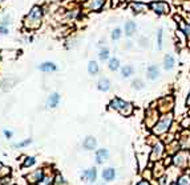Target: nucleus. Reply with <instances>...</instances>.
<instances>
[{
	"label": "nucleus",
	"instance_id": "ddd939ff",
	"mask_svg": "<svg viewBox=\"0 0 190 185\" xmlns=\"http://www.w3.org/2000/svg\"><path fill=\"white\" fill-rule=\"evenodd\" d=\"M94 159H96V163L98 164H104V161H107L109 159V151L107 148H100L96 151V155H94Z\"/></svg>",
	"mask_w": 190,
	"mask_h": 185
},
{
	"label": "nucleus",
	"instance_id": "9d476101",
	"mask_svg": "<svg viewBox=\"0 0 190 185\" xmlns=\"http://www.w3.org/2000/svg\"><path fill=\"white\" fill-rule=\"evenodd\" d=\"M107 0H88V2L84 3V8L87 11H100Z\"/></svg>",
	"mask_w": 190,
	"mask_h": 185
},
{
	"label": "nucleus",
	"instance_id": "4be33fe9",
	"mask_svg": "<svg viewBox=\"0 0 190 185\" xmlns=\"http://www.w3.org/2000/svg\"><path fill=\"white\" fill-rule=\"evenodd\" d=\"M136 28H137L136 23L134 21H128L126 24H125V33H126L128 36H132V34L136 32Z\"/></svg>",
	"mask_w": 190,
	"mask_h": 185
},
{
	"label": "nucleus",
	"instance_id": "b1692460",
	"mask_svg": "<svg viewBox=\"0 0 190 185\" xmlns=\"http://www.w3.org/2000/svg\"><path fill=\"white\" fill-rule=\"evenodd\" d=\"M53 180H55V176L45 173L44 177L41 178V181H40L37 185H53Z\"/></svg>",
	"mask_w": 190,
	"mask_h": 185
},
{
	"label": "nucleus",
	"instance_id": "c03bdc74",
	"mask_svg": "<svg viewBox=\"0 0 190 185\" xmlns=\"http://www.w3.org/2000/svg\"><path fill=\"white\" fill-rule=\"evenodd\" d=\"M77 2H87V0H77Z\"/></svg>",
	"mask_w": 190,
	"mask_h": 185
},
{
	"label": "nucleus",
	"instance_id": "cd10ccee",
	"mask_svg": "<svg viewBox=\"0 0 190 185\" xmlns=\"http://www.w3.org/2000/svg\"><path fill=\"white\" fill-rule=\"evenodd\" d=\"M177 185H190V176L189 174H182L177 180Z\"/></svg>",
	"mask_w": 190,
	"mask_h": 185
},
{
	"label": "nucleus",
	"instance_id": "6ab92c4d",
	"mask_svg": "<svg viewBox=\"0 0 190 185\" xmlns=\"http://www.w3.org/2000/svg\"><path fill=\"white\" fill-rule=\"evenodd\" d=\"M158 74H159V70H158V68L157 66H149L148 69V72H146V77L149 79H152V81H154V79H157L158 77Z\"/></svg>",
	"mask_w": 190,
	"mask_h": 185
},
{
	"label": "nucleus",
	"instance_id": "a18cd8bd",
	"mask_svg": "<svg viewBox=\"0 0 190 185\" xmlns=\"http://www.w3.org/2000/svg\"><path fill=\"white\" fill-rule=\"evenodd\" d=\"M172 185H177V183H172Z\"/></svg>",
	"mask_w": 190,
	"mask_h": 185
},
{
	"label": "nucleus",
	"instance_id": "2eb2a0df",
	"mask_svg": "<svg viewBox=\"0 0 190 185\" xmlns=\"http://www.w3.org/2000/svg\"><path fill=\"white\" fill-rule=\"evenodd\" d=\"M83 147H84V149H87V151H93V149H96V147H97V140L93 136H87L83 142Z\"/></svg>",
	"mask_w": 190,
	"mask_h": 185
},
{
	"label": "nucleus",
	"instance_id": "dca6fc26",
	"mask_svg": "<svg viewBox=\"0 0 190 185\" xmlns=\"http://www.w3.org/2000/svg\"><path fill=\"white\" fill-rule=\"evenodd\" d=\"M97 89L100 90V91H104L107 93L109 91V89H111V81H109L108 78H100L98 82H97Z\"/></svg>",
	"mask_w": 190,
	"mask_h": 185
},
{
	"label": "nucleus",
	"instance_id": "6e6552de",
	"mask_svg": "<svg viewBox=\"0 0 190 185\" xmlns=\"http://www.w3.org/2000/svg\"><path fill=\"white\" fill-rule=\"evenodd\" d=\"M150 7L157 15H166V13H169V11H170L169 4L165 3V2H154V3L150 4Z\"/></svg>",
	"mask_w": 190,
	"mask_h": 185
},
{
	"label": "nucleus",
	"instance_id": "37998d69",
	"mask_svg": "<svg viewBox=\"0 0 190 185\" xmlns=\"http://www.w3.org/2000/svg\"><path fill=\"white\" fill-rule=\"evenodd\" d=\"M186 104H188V106H190V91H189V97L186 99Z\"/></svg>",
	"mask_w": 190,
	"mask_h": 185
},
{
	"label": "nucleus",
	"instance_id": "f257e3e1",
	"mask_svg": "<svg viewBox=\"0 0 190 185\" xmlns=\"http://www.w3.org/2000/svg\"><path fill=\"white\" fill-rule=\"evenodd\" d=\"M172 123H173V114L166 112L157 121V123L154 124V127L152 128V131L154 135H164L170 130Z\"/></svg>",
	"mask_w": 190,
	"mask_h": 185
},
{
	"label": "nucleus",
	"instance_id": "7c9ffc66",
	"mask_svg": "<svg viewBox=\"0 0 190 185\" xmlns=\"http://www.w3.org/2000/svg\"><path fill=\"white\" fill-rule=\"evenodd\" d=\"M178 148H179V143L174 140L170 146H169V149H168V152L169 153H177L178 152Z\"/></svg>",
	"mask_w": 190,
	"mask_h": 185
},
{
	"label": "nucleus",
	"instance_id": "bb28decb",
	"mask_svg": "<svg viewBox=\"0 0 190 185\" xmlns=\"http://www.w3.org/2000/svg\"><path fill=\"white\" fill-rule=\"evenodd\" d=\"M108 66H109V69H111L112 72H116L117 69L120 68V61H118V58H111L109 59V64H108Z\"/></svg>",
	"mask_w": 190,
	"mask_h": 185
},
{
	"label": "nucleus",
	"instance_id": "2f4dec72",
	"mask_svg": "<svg viewBox=\"0 0 190 185\" xmlns=\"http://www.w3.org/2000/svg\"><path fill=\"white\" fill-rule=\"evenodd\" d=\"M98 57H100V59H101V61L108 59V57H109V49L108 48L101 49V51H100V53H98Z\"/></svg>",
	"mask_w": 190,
	"mask_h": 185
},
{
	"label": "nucleus",
	"instance_id": "1a4fd4ad",
	"mask_svg": "<svg viewBox=\"0 0 190 185\" xmlns=\"http://www.w3.org/2000/svg\"><path fill=\"white\" fill-rule=\"evenodd\" d=\"M44 174H45V171L44 169H36V171L31 172L27 176V181L29 184H39L40 181H41V178L44 177Z\"/></svg>",
	"mask_w": 190,
	"mask_h": 185
},
{
	"label": "nucleus",
	"instance_id": "423d86ee",
	"mask_svg": "<svg viewBox=\"0 0 190 185\" xmlns=\"http://www.w3.org/2000/svg\"><path fill=\"white\" fill-rule=\"evenodd\" d=\"M81 180L83 181H88V183H96V180H97V169L92 167V168H88L85 169V171H83L81 173Z\"/></svg>",
	"mask_w": 190,
	"mask_h": 185
},
{
	"label": "nucleus",
	"instance_id": "0eeeda50",
	"mask_svg": "<svg viewBox=\"0 0 190 185\" xmlns=\"http://www.w3.org/2000/svg\"><path fill=\"white\" fill-rule=\"evenodd\" d=\"M158 121V110H154V108H149L146 111V118H145V123L149 128H153L154 124L157 123Z\"/></svg>",
	"mask_w": 190,
	"mask_h": 185
},
{
	"label": "nucleus",
	"instance_id": "7ed1b4c3",
	"mask_svg": "<svg viewBox=\"0 0 190 185\" xmlns=\"http://www.w3.org/2000/svg\"><path fill=\"white\" fill-rule=\"evenodd\" d=\"M41 16H43V12H41V8L40 7H33L32 11L28 13V16L24 20V24L28 29H37L40 27V23H41Z\"/></svg>",
	"mask_w": 190,
	"mask_h": 185
},
{
	"label": "nucleus",
	"instance_id": "58836bf2",
	"mask_svg": "<svg viewBox=\"0 0 190 185\" xmlns=\"http://www.w3.org/2000/svg\"><path fill=\"white\" fill-rule=\"evenodd\" d=\"M8 32H9L8 27H6V25H0V34H8Z\"/></svg>",
	"mask_w": 190,
	"mask_h": 185
},
{
	"label": "nucleus",
	"instance_id": "f3484780",
	"mask_svg": "<svg viewBox=\"0 0 190 185\" xmlns=\"http://www.w3.org/2000/svg\"><path fill=\"white\" fill-rule=\"evenodd\" d=\"M174 20H177V23L181 25V29H182V32L185 33V36H186L189 40H190V25L189 24H186V23H183V20L178 16V15H176L174 16Z\"/></svg>",
	"mask_w": 190,
	"mask_h": 185
},
{
	"label": "nucleus",
	"instance_id": "4c0bfd02",
	"mask_svg": "<svg viewBox=\"0 0 190 185\" xmlns=\"http://www.w3.org/2000/svg\"><path fill=\"white\" fill-rule=\"evenodd\" d=\"M3 134H4V136H6V139H12V136H13L12 131H9V130H4Z\"/></svg>",
	"mask_w": 190,
	"mask_h": 185
},
{
	"label": "nucleus",
	"instance_id": "c756f323",
	"mask_svg": "<svg viewBox=\"0 0 190 185\" xmlns=\"http://www.w3.org/2000/svg\"><path fill=\"white\" fill-rule=\"evenodd\" d=\"M53 185H67V183H65V180H64V177L61 176V174L57 173L56 176H55Z\"/></svg>",
	"mask_w": 190,
	"mask_h": 185
},
{
	"label": "nucleus",
	"instance_id": "a878e982",
	"mask_svg": "<svg viewBox=\"0 0 190 185\" xmlns=\"http://www.w3.org/2000/svg\"><path fill=\"white\" fill-rule=\"evenodd\" d=\"M35 164H36V157L27 156L26 159H24V161H23V167L24 168H29V167H33Z\"/></svg>",
	"mask_w": 190,
	"mask_h": 185
},
{
	"label": "nucleus",
	"instance_id": "f8f14e48",
	"mask_svg": "<svg viewBox=\"0 0 190 185\" xmlns=\"http://www.w3.org/2000/svg\"><path fill=\"white\" fill-rule=\"evenodd\" d=\"M60 99H61V97H60L59 93H52L51 95L48 97L47 102H45L47 108H56L60 103Z\"/></svg>",
	"mask_w": 190,
	"mask_h": 185
},
{
	"label": "nucleus",
	"instance_id": "393cba45",
	"mask_svg": "<svg viewBox=\"0 0 190 185\" xmlns=\"http://www.w3.org/2000/svg\"><path fill=\"white\" fill-rule=\"evenodd\" d=\"M133 73H134V69H133V66H131V65H126V66H124L121 69V74H122V77H125V78L131 77Z\"/></svg>",
	"mask_w": 190,
	"mask_h": 185
},
{
	"label": "nucleus",
	"instance_id": "f704fd0d",
	"mask_svg": "<svg viewBox=\"0 0 190 185\" xmlns=\"http://www.w3.org/2000/svg\"><path fill=\"white\" fill-rule=\"evenodd\" d=\"M121 34H122V32H121V29H114V31L112 32V38L113 40H120V37H121Z\"/></svg>",
	"mask_w": 190,
	"mask_h": 185
},
{
	"label": "nucleus",
	"instance_id": "de8ad7c7",
	"mask_svg": "<svg viewBox=\"0 0 190 185\" xmlns=\"http://www.w3.org/2000/svg\"><path fill=\"white\" fill-rule=\"evenodd\" d=\"M0 2H2V0H0Z\"/></svg>",
	"mask_w": 190,
	"mask_h": 185
},
{
	"label": "nucleus",
	"instance_id": "a211bd4d",
	"mask_svg": "<svg viewBox=\"0 0 190 185\" xmlns=\"http://www.w3.org/2000/svg\"><path fill=\"white\" fill-rule=\"evenodd\" d=\"M39 70H41L44 73H51V72H56L57 68H56V65H55L53 62H43L39 66Z\"/></svg>",
	"mask_w": 190,
	"mask_h": 185
},
{
	"label": "nucleus",
	"instance_id": "473e14b6",
	"mask_svg": "<svg viewBox=\"0 0 190 185\" xmlns=\"http://www.w3.org/2000/svg\"><path fill=\"white\" fill-rule=\"evenodd\" d=\"M164 165H156V167H154V169H153V174H154V176H157V177H161L162 176V174H164Z\"/></svg>",
	"mask_w": 190,
	"mask_h": 185
},
{
	"label": "nucleus",
	"instance_id": "a19ab883",
	"mask_svg": "<svg viewBox=\"0 0 190 185\" xmlns=\"http://www.w3.org/2000/svg\"><path fill=\"white\" fill-rule=\"evenodd\" d=\"M137 185H150L149 184V181H146V180H141V181H138Z\"/></svg>",
	"mask_w": 190,
	"mask_h": 185
},
{
	"label": "nucleus",
	"instance_id": "ea45409f",
	"mask_svg": "<svg viewBox=\"0 0 190 185\" xmlns=\"http://www.w3.org/2000/svg\"><path fill=\"white\" fill-rule=\"evenodd\" d=\"M189 124H190V118H189V117H186V118H185V119H183V121H182V123H181V126H182L183 128H186V127L189 126Z\"/></svg>",
	"mask_w": 190,
	"mask_h": 185
},
{
	"label": "nucleus",
	"instance_id": "72a5a7b5",
	"mask_svg": "<svg viewBox=\"0 0 190 185\" xmlns=\"http://www.w3.org/2000/svg\"><path fill=\"white\" fill-rule=\"evenodd\" d=\"M132 86H133L134 89H136V90H140V89H142V87H144V82L141 81V79H136V81H133Z\"/></svg>",
	"mask_w": 190,
	"mask_h": 185
},
{
	"label": "nucleus",
	"instance_id": "c85d7f7f",
	"mask_svg": "<svg viewBox=\"0 0 190 185\" xmlns=\"http://www.w3.org/2000/svg\"><path fill=\"white\" fill-rule=\"evenodd\" d=\"M31 143H32V139H26V140H23V142L15 143L13 147H15V148H26V147H28Z\"/></svg>",
	"mask_w": 190,
	"mask_h": 185
},
{
	"label": "nucleus",
	"instance_id": "9b49d317",
	"mask_svg": "<svg viewBox=\"0 0 190 185\" xmlns=\"http://www.w3.org/2000/svg\"><path fill=\"white\" fill-rule=\"evenodd\" d=\"M173 98L172 97H165L162 99H159V102H158V108L161 110V111H164L165 114H166L168 111H170L172 107H173Z\"/></svg>",
	"mask_w": 190,
	"mask_h": 185
},
{
	"label": "nucleus",
	"instance_id": "5701e85b",
	"mask_svg": "<svg viewBox=\"0 0 190 185\" xmlns=\"http://www.w3.org/2000/svg\"><path fill=\"white\" fill-rule=\"evenodd\" d=\"M98 64L96 61H91L88 64V73L91 74V76H96V74L98 73Z\"/></svg>",
	"mask_w": 190,
	"mask_h": 185
},
{
	"label": "nucleus",
	"instance_id": "49530a36",
	"mask_svg": "<svg viewBox=\"0 0 190 185\" xmlns=\"http://www.w3.org/2000/svg\"><path fill=\"white\" fill-rule=\"evenodd\" d=\"M2 167H3V164H2V163H0V168H2Z\"/></svg>",
	"mask_w": 190,
	"mask_h": 185
},
{
	"label": "nucleus",
	"instance_id": "c9c22d12",
	"mask_svg": "<svg viewBox=\"0 0 190 185\" xmlns=\"http://www.w3.org/2000/svg\"><path fill=\"white\" fill-rule=\"evenodd\" d=\"M9 172H11V171H9V168L3 165L2 168H0V177H6L7 174H9Z\"/></svg>",
	"mask_w": 190,
	"mask_h": 185
},
{
	"label": "nucleus",
	"instance_id": "79ce46f5",
	"mask_svg": "<svg viewBox=\"0 0 190 185\" xmlns=\"http://www.w3.org/2000/svg\"><path fill=\"white\" fill-rule=\"evenodd\" d=\"M165 180H166L165 177H161V178H159V185H165Z\"/></svg>",
	"mask_w": 190,
	"mask_h": 185
},
{
	"label": "nucleus",
	"instance_id": "4468645a",
	"mask_svg": "<svg viewBox=\"0 0 190 185\" xmlns=\"http://www.w3.org/2000/svg\"><path fill=\"white\" fill-rule=\"evenodd\" d=\"M116 169L112 168V167H109V168H105L102 169V180L105 183H111L113 181L114 178H116Z\"/></svg>",
	"mask_w": 190,
	"mask_h": 185
},
{
	"label": "nucleus",
	"instance_id": "aec40b11",
	"mask_svg": "<svg viewBox=\"0 0 190 185\" xmlns=\"http://www.w3.org/2000/svg\"><path fill=\"white\" fill-rule=\"evenodd\" d=\"M131 7H132L134 13H141V12L148 11V6H145V4H142V3H132Z\"/></svg>",
	"mask_w": 190,
	"mask_h": 185
},
{
	"label": "nucleus",
	"instance_id": "e433bc0d",
	"mask_svg": "<svg viewBox=\"0 0 190 185\" xmlns=\"http://www.w3.org/2000/svg\"><path fill=\"white\" fill-rule=\"evenodd\" d=\"M157 36H158V48L161 49L162 48V29H159L157 32Z\"/></svg>",
	"mask_w": 190,
	"mask_h": 185
},
{
	"label": "nucleus",
	"instance_id": "20e7f679",
	"mask_svg": "<svg viewBox=\"0 0 190 185\" xmlns=\"http://www.w3.org/2000/svg\"><path fill=\"white\" fill-rule=\"evenodd\" d=\"M172 163L174 164V167L178 168H186L189 163V152L188 151H178L174 157L172 159Z\"/></svg>",
	"mask_w": 190,
	"mask_h": 185
},
{
	"label": "nucleus",
	"instance_id": "412c9836",
	"mask_svg": "<svg viewBox=\"0 0 190 185\" xmlns=\"http://www.w3.org/2000/svg\"><path fill=\"white\" fill-rule=\"evenodd\" d=\"M173 66H174V58H173V56H170V54L165 56V59H164V68L166 69V70H172Z\"/></svg>",
	"mask_w": 190,
	"mask_h": 185
},
{
	"label": "nucleus",
	"instance_id": "f03ea898",
	"mask_svg": "<svg viewBox=\"0 0 190 185\" xmlns=\"http://www.w3.org/2000/svg\"><path fill=\"white\" fill-rule=\"evenodd\" d=\"M109 107L112 110H116L118 111L120 114L122 115V117H129V115L133 114V104L129 103L126 101H124V99H120V98H114L109 103Z\"/></svg>",
	"mask_w": 190,
	"mask_h": 185
},
{
	"label": "nucleus",
	"instance_id": "39448f33",
	"mask_svg": "<svg viewBox=\"0 0 190 185\" xmlns=\"http://www.w3.org/2000/svg\"><path fill=\"white\" fill-rule=\"evenodd\" d=\"M164 151H165V146L161 143V142H156L153 146V149H152V153L149 159L152 160V161H158V160H161L162 155H164Z\"/></svg>",
	"mask_w": 190,
	"mask_h": 185
}]
</instances>
